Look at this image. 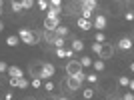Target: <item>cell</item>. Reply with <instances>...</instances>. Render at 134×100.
Here are the masks:
<instances>
[{
  "instance_id": "obj_8",
  "label": "cell",
  "mask_w": 134,
  "mask_h": 100,
  "mask_svg": "<svg viewBox=\"0 0 134 100\" xmlns=\"http://www.w3.org/2000/svg\"><path fill=\"white\" fill-rule=\"evenodd\" d=\"M118 48H120V50H130V48H132V40L126 38V36L120 38V40H118Z\"/></svg>"
},
{
  "instance_id": "obj_19",
  "label": "cell",
  "mask_w": 134,
  "mask_h": 100,
  "mask_svg": "<svg viewBox=\"0 0 134 100\" xmlns=\"http://www.w3.org/2000/svg\"><path fill=\"white\" fill-rule=\"evenodd\" d=\"M52 46H54L56 50H58V48H64V38H58V36H56V38L52 40Z\"/></svg>"
},
{
  "instance_id": "obj_11",
  "label": "cell",
  "mask_w": 134,
  "mask_h": 100,
  "mask_svg": "<svg viewBox=\"0 0 134 100\" xmlns=\"http://www.w3.org/2000/svg\"><path fill=\"white\" fill-rule=\"evenodd\" d=\"M60 12H62V8H48L46 10V18H58Z\"/></svg>"
},
{
  "instance_id": "obj_31",
  "label": "cell",
  "mask_w": 134,
  "mask_h": 100,
  "mask_svg": "<svg viewBox=\"0 0 134 100\" xmlns=\"http://www.w3.org/2000/svg\"><path fill=\"white\" fill-rule=\"evenodd\" d=\"M40 86H42V80H40V78H34L32 80V88H40Z\"/></svg>"
},
{
  "instance_id": "obj_15",
  "label": "cell",
  "mask_w": 134,
  "mask_h": 100,
  "mask_svg": "<svg viewBox=\"0 0 134 100\" xmlns=\"http://www.w3.org/2000/svg\"><path fill=\"white\" fill-rule=\"evenodd\" d=\"M82 48H84V42H82V40H78V38L72 40V52H80Z\"/></svg>"
},
{
  "instance_id": "obj_33",
  "label": "cell",
  "mask_w": 134,
  "mask_h": 100,
  "mask_svg": "<svg viewBox=\"0 0 134 100\" xmlns=\"http://www.w3.org/2000/svg\"><path fill=\"white\" fill-rule=\"evenodd\" d=\"M124 16H126V20H132V18H134V12H132V10H128L126 14H124Z\"/></svg>"
},
{
  "instance_id": "obj_36",
  "label": "cell",
  "mask_w": 134,
  "mask_h": 100,
  "mask_svg": "<svg viewBox=\"0 0 134 100\" xmlns=\"http://www.w3.org/2000/svg\"><path fill=\"white\" fill-rule=\"evenodd\" d=\"M56 100H68V98H66V96H58Z\"/></svg>"
},
{
  "instance_id": "obj_27",
  "label": "cell",
  "mask_w": 134,
  "mask_h": 100,
  "mask_svg": "<svg viewBox=\"0 0 134 100\" xmlns=\"http://www.w3.org/2000/svg\"><path fill=\"white\" fill-rule=\"evenodd\" d=\"M100 48H102V44H98V42H92V52H94V54H100Z\"/></svg>"
},
{
  "instance_id": "obj_6",
  "label": "cell",
  "mask_w": 134,
  "mask_h": 100,
  "mask_svg": "<svg viewBox=\"0 0 134 100\" xmlns=\"http://www.w3.org/2000/svg\"><path fill=\"white\" fill-rule=\"evenodd\" d=\"M106 16H102V14H98V16H96L94 18V22H92V26H94V28H98V30H100V32H102V30H104V28H106Z\"/></svg>"
},
{
  "instance_id": "obj_39",
  "label": "cell",
  "mask_w": 134,
  "mask_h": 100,
  "mask_svg": "<svg viewBox=\"0 0 134 100\" xmlns=\"http://www.w3.org/2000/svg\"><path fill=\"white\" fill-rule=\"evenodd\" d=\"M26 100H28V98H26Z\"/></svg>"
},
{
  "instance_id": "obj_5",
  "label": "cell",
  "mask_w": 134,
  "mask_h": 100,
  "mask_svg": "<svg viewBox=\"0 0 134 100\" xmlns=\"http://www.w3.org/2000/svg\"><path fill=\"white\" fill-rule=\"evenodd\" d=\"M78 70H82V66L78 64V60H70L66 64V74H68V76H74Z\"/></svg>"
},
{
  "instance_id": "obj_9",
  "label": "cell",
  "mask_w": 134,
  "mask_h": 100,
  "mask_svg": "<svg viewBox=\"0 0 134 100\" xmlns=\"http://www.w3.org/2000/svg\"><path fill=\"white\" fill-rule=\"evenodd\" d=\"M72 50H66V48H58L56 50V56H58V58H72Z\"/></svg>"
},
{
  "instance_id": "obj_17",
  "label": "cell",
  "mask_w": 134,
  "mask_h": 100,
  "mask_svg": "<svg viewBox=\"0 0 134 100\" xmlns=\"http://www.w3.org/2000/svg\"><path fill=\"white\" fill-rule=\"evenodd\" d=\"M118 84H120V86H130V88L134 86V82L130 80V78H126V76H120V78H118Z\"/></svg>"
},
{
  "instance_id": "obj_25",
  "label": "cell",
  "mask_w": 134,
  "mask_h": 100,
  "mask_svg": "<svg viewBox=\"0 0 134 100\" xmlns=\"http://www.w3.org/2000/svg\"><path fill=\"white\" fill-rule=\"evenodd\" d=\"M104 40H106V36H104L102 32H98V34L94 36V42H98V44H104Z\"/></svg>"
},
{
  "instance_id": "obj_16",
  "label": "cell",
  "mask_w": 134,
  "mask_h": 100,
  "mask_svg": "<svg viewBox=\"0 0 134 100\" xmlns=\"http://www.w3.org/2000/svg\"><path fill=\"white\" fill-rule=\"evenodd\" d=\"M72 78H74V80H76V82H78V84H82L84 80H86V72H84V70H78V72L74 74Z\"/></svg>"
},
{
  "instance_id": "obj_7",
  "label": "cell",
  "mask_w": 134,
  "mask_h": 100,
  "mask_svg": "<svg viewBox=\"0 0 134 100\" xmlns=\"http://www.w3.org/2000/svg\"><path fill=\"white\" fill-rule=\"evenodd\" d=\"M6 72L10 74V78H14V80H18V78H24L22 68H18V66H8V70H6Z\"/></svg>"
},
{
  "instance_id": "obj_35",
  "label": "cell",
  "mask_w": 134,
  "mask_h": 100,
  "mask_svg": "<svg viewBox=\"0 0 134 100\" xmlns=\"http://www.w3.org/2000/svg\"><path fill=\"white\" fill-rule=\"evenodd\" d=\"M46 90H48V92H50V90H54V84H52V82H46Z\"/></svg>"
},
{
  "instance_id": "obj_28",
  "label": "cell",
  "mask_w": 134,
  "mask_h": 100,
  "mask_svg": "<svg viewBox=\"0 0 134 100\" xmlns=\"http://www.w3.org/2000/svg\"><path fill=\"white\" fill-rule=\"evenodd\" d=\"M94 70H98V72H100V70H104V62H102V60H96V62H94Z\"/></svg>"
},
{
  "instance_id": "obj_14",
  "label": "cell",
  "mask_w": 134,
  "mask_h": 100,
  "mask_svg": "<svg viewBox=\"0 0 134 100\" xmlns=\"http://www.w3.org/2000/svg\"><path fill=\"white\" fill-rule=\"evenodd\" d=\"M66 86H68V90H78L80 88V84L74 80L72 76H68V80H66Z\"/></svg>"
},
{
  "instance_id": "obj_18",
  "label": "cell",
  "mask_w": 134,
  "mask_h": 100,
  "mask_svg": "<svg viewBox=\"0 0 134 100\" xmlns=\"http://www.w3.org/2000/svg\"><path fill=\"white\" fill-rule=\"evenodd\" d=\"M54 38H56V36L52 32H44V34H42V40H44L46 44H52V40H54Z\"/></svg>"
},
{
  "instance_id": "obj_1",
  "label": "cell",
  "mask_w": 134,
  "mask_h": 100,
  "mask_svg": "<svg viewBox=\"0 0 134 100\" xmlns=\"http://www.w3.org/2000/svg\"><path fill=\"white\" fill-rule=\"evenodd\" d=\"M38 36H40L38 32H34V30H28V28H22V30H20V34H18V40H22L24 44L34 46V44H38V42H40Z\"/></svg>"
},
{
  "instance_id": "obj_30",
  "label": "cell",
  "mask_w": 134,
  "mask_h": 100,
  "mask_svg": "<svg viewBox=\"0 0 134 100\" xmlns=\"http://www.w3.org/2000/svg\"><path fill=\"white\" fill-rule=\"evenodd\" d=\"M38 8H40V10H48L50 6H48V2H46V0H40V2H38Z\"/></svg>"
},
{
  "instance_id": "obj_23",
  "label": "cell",
  "mask_w": 134,
  "mask_h": 100,
  "mask_svg": "<svg viewBox=\"0 0 134 100\" xmlns=\"http://www.w3.org/2000/svg\"><path fill=\"white\" fill-rule=\"evenodd\" d=\"M10 8H12V12H20V10H22V6H20V2H18V0H12Z\"/></svg>"
},
{
  "instance_id": "obj_38",
  "label": "cell",
  "mask_w": 134,
  "mask_h": 100,
  "mask_svg": "<svg viewBox=\"0 0 134 100\" xmlns=\"http://www.w3.org/2000/svg\"><path fill=\"white\" fill-rule=\"evenodd\" d=\"M30 100H34V98H30Z\"/></svg>"
},
{
  "instance_id": "obj_4",
  "label": "cell",
  "mask_w": 134,
  "mask_h": 100,
  "mask_svg": "<svg viewBox=\"0 0 134 100\" xmlns=\"http://www.w3.org/2000/svg\"><path fill=\"white\" fill-rule=\"evenodd\" d=\"M56 26H60V20H58V18H46L44 20V30L46 32H54Z\"/></svg>"
},
{
  "instance_id": "obj_21",
  "label": "cell",
  "mask_w": 134,
  "mask_h": 100,
  "mask_svg": "<svg viewBox=\"0 0 134 100\" xmlns=\"http://www.w3.org/2000/svg\"><path fill=\"white\" fill-rule=\"evenodd\" d=\"M30 84H28V80L26 78H18L16 80V88H28Z\"/></svg>"
},
{
  "instance_id": "obj_29",
  "label": "cell",
  "mask_w": 134,
  "mask_h": 100,
  "mask_svg": "<svg viewBox=\"0 0 134 100\" xmlns=\"http://www.w3.org/2000/svg\"><path fill=\"white\" fill-rule=\"evenodd\" d=\"M86 80L92 82V84H96V82H98V76H96V74H86Z\"/></svg>"
},
{
  "instance_id": "obj_2",
  "label": "cell",
  "mask_w": 134,
  "mask_h": 100,
  "mask_svg": "<svg viewBox=\"0 0 134 100\" xmlns=\"http://www.w3.org/2000/svg\"><path fill=\"white\" fill-rule=\"evenodd\" d=\"M54 72H56V68L52 66L50 62H44V64H42V68H40L38 78H40V80H48V78L54 76Z\"/></svg>"
},
{
  "instance_id": "obj_24",
  "label": "cell",
  "mask_w": 134,
  "mask_h": 100,
  "mask_svg": "<svg viewBox=\"0 0 134 100\" xmlns=\"http://www.w3.org/2000/svg\"><path fill=\"white\" fill-rule=\"evenodd\" d=\"M20 40H18V36H10V38H6V44L8 46H16Z\"/></svg>"
},
{
  "instance_id": "obj_34",
  "label": "cell",
  "mask_w": 134,
  "mask_h": 100,
  "mask_svg": "<svg viewBox=\"0 0 134 100\" xmlns=\"http://www.w3.org/2000/svg\"><path fill=\"white\" fill-rule=\"evenodd\" d=\"M124 100H134V94L132 92H126V94H124Z\"/></svg>"
},
{
  "instance_id": "obj_37",
  "label": "cell",
  "mask_w": 134,
  "mask_h": 100,
  "mask_svg": "<svg viewBox=\"0 0 134 100\" xmlns=\"http://www.w3.org/2000/svg\"><path fill=\"white\" fill-rule=\"evenodd\" d=\"M2 30H4V24H2V22H0V32H2Z\"/></svg>"
},
{
  "instance_id": "obj_10",
  "label": "cell",
  "mask_w": 134,
  "mask_h": 100,
  "mask_svg": "<svg viewBox=\"0 0 134 100\" xmlns=\"http://www.w3.org/2000/svg\"><path fill=\"white\" fill-rule=\"evenodd\" d=\"M96 0H84L82 4H80V8H86V10H90V12H94V8H96Z\"/></svg>"
},
{
  "instance_id": "obj_13",
  "label": "cell",
  "mask_w": 134,
  "mask_h": 100,
  "mask_svg": "<svg viewBox=\"0 0 134 100\" xmlns=\"http://www.w3.org/2000/svg\"><path fill=\"white\" fill-rule=\"evenodd\" d=\"M66 34H68V28H66V26H56L54 36H58V38H64Z\"/></svg>"
},
{
  "instance_id": "obj_26",
  "label": "cell",
  "mask_w": 134,
  "mask_h": 100,
  "mask_svg": "<svg viewBox=\"0 0 134 100\" xmlns=\"http://www.w3.org/2000/svg\"><path fill=\"white\" fill-rule=\"evenodd\" d=\"M82 96H84V98H86V100H90V98H92V96H94V90H92V88H86V90H84V92H82Z\"/></svg>"
},
{
  "instance_id": "obj_3",
  "label": "cell",
  "mask_w": 134,
  "mask_h": 100,
  "mask_svg": "<svg viewBox=\"0 0 134 100\" xmlns=\"http://www.w3.org/2000/svg\"><path fill=\"white\" fill-rule=\"evenodd\" d=\"M102 58V60H106V58H112L114 56V46H110V44H102V48H100V54H98Z\"/></svg>"
},
{
  "instance_id": "obj_32",
  "label": "cell",
  "mask_w": 134,
  "mask_h": 100,
  "mask_svg": "<svg viewBox=\"0 0 134 100\" xmlns=\"http://www.w3.org/2000/svg\"><path fill=\"white\" fill-rule=\"evenodd\" d=\"M6 70H8V64L0 60V72H6Z\"/></svg>"
},
{
  "instance_id": "obj_20",
  "label": "cell",
  "mask_w": 134,
  "mask_h": 100,
  "mask_svg": "<svg viewBox=\"0 0 134 100\" xmlns=\"http://www.w3.org/2000/svg\"><path fill=\"white\" fill-rule=\"evenodd\" d=\"M82 68H88V66H92V60H90L88 56H84V58H80V62H78Z\"/></svg>"
},
{
  "instance_id": "obj_12",
  "label": "cell",
  "mask_w": 134,
  "mask_h": 100,
  "mask_svg": "<svg viewBox=\"0 0 134 100\" xmlns=\"http://www.w3.org/2000/svg\"><path fill=\"white\" fill-rule=\"evenodd\" d=\"M78 28L80 30H90V28H92V22H90V20H84V18H78Z\"/></svg>"
},
{
  "instance_id": "obj_22",
  "label": "cell",
  "mask_w": 134,
  "mask_h": 100,
  "mask_svg": "<svg viewBox=\"0 0 134 100\" xmlns=\"http://www.w3.org/2000/svg\"><path fill=\"white\" fill-rule=\"evenodd\" d=\"M20 6H22V10H30V8L34 6V2H32V0H22Z\"/></svg>"
}]
</instances>
